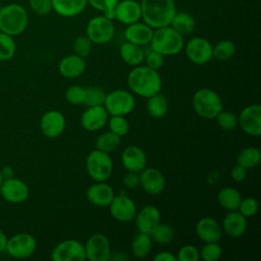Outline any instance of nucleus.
Here are the masks:
<instances>
[{
	"instance_id": "f257e3e1",
	"label": "nucleus",
	"mask_w": 261,
	"mask_h": 261,
	"mask_svg": "<svg viewBox=\"0 0 261 261\" xmlns=\"http://www.w3.org/2000/svg\"><path fill=\"white\" fill-rule=\"evenodd\" d=\"M127 86L136 95L149 98L160 92L162 80L157 70L147 65H137L127 74Z\"/></svg>"
},
{
	"instance_id": "f03ea898",
	"label": "nucleus",
	"mask_w": 261,
	"mask_h": 261,
	"mask_svg": "<svg viewBox=\"0 0 261 261\" xmlns=\"http://www.w3.org/2000/svg\"><path fill=\"white\" fill-rule=\"evenodd\" d=\"M142 18L153 30L170 25L176 13L174 0H142Z\"/></svg>"
},
{
	"instance_id": "7ed1b4c3",
	"label": "nucleus",
	"mask_w": 261,
	"mask_h": 261,
	"mask_svg": "<svg viewBox=\"0 0 261 261\" xmlns=\"http://www.w3.org/2000/svg\"><path fill=\"white\" fill-rule=\"evenodd\" d=\"M29 23V15L23 6L10 3L0 9V32L9 36L22 34Z\"/></svg>"
},
{
	"instance_id": "20e7f679",
	"label": "nucleus",
	"mask_w": 261,
	"mask_h": 261,
	"mask_svg": "<svg viewBox=\"0 0 261 261\" xmlns=\"http://www.w3.org/2000/svg\"><path fill=\"white\" fill-rule=\"evenodd\" d=\"M151 49L163 56L176 55L185 46L184 38L170 25L155 29L150 41Z\"/></svg>"
},
{
	"instance_id": "39448f33",
	"label": "nucleus",
	"mask_w": 261,
	"mask_h": 261,
	"mask_svg": "<svg viewBox=\"0 0 261 261\" xmlns=\"http://www.w3.org/2000/svg\"><path fill=\"white\" fill-rule=\"evenodd\" d=\"M192 105L195 112L205 119H213L223 110L220 96L215 91L208 88L199 89L195 92Z\"/></svg>"
},
{
	"instance_id": "423d86ee",
	"label": "nucleus",
	"mask_w": 261,
	"mask_h": 261,
	"mask_svg": "<svg viewBox=\"0 0 261 261\" xmlns=\"http://www.w3.org/2000/svg\"><path fill=\"white\" fill-rule=\"evenodd\" d=\"M86 169L95 181H106L113 170L112 159L106 152L98 149L93 150L86 158Z\"/></svg>"
},
{
	"instance_id": "0eeeda50",
	"label": "nucleus",
	"mask_w": 261,
	"mask_h": 261,
	"mask_svg": "<svg viewBox=\"0 0 261 261\" xmlns=\"http://www.w3.org/2000/svg\"><path fill=\"white\" fill-rule=\"evenodd\" d=\"M108 115H127L136 106V100L133 94L126 90H114L106 94L103 104Z\"/></svg>"
},
{
	"instance_id": "6e6552de",
	"label": "nucleus",
	"mask_w": 261,
	"mask_h": 261,
	"mask_svg": "<svg viewBox=\"0 0 261 261\" xmlns=\"http://www.w3.org/2000/svg\"><path fill=\"white\" fill-rule=\"evenodd\" d=\"M114 24L104 15L91 18L86 28V36L93 44L103 45L110 42L114 36Z\"/></svg>"
},
{
	"instance_id": "1a4fd4ad",
	"label": "nucleus",
	"mask_w": 261,
	"mask_h": 261,
	"mask_svg": "<svg viewBox=\"0 0 261 261\" xmlns=\"http://www.w3.org/2000/svg\"><path fill=\"white\" fill-rule=\"evenodd\" d=\"M37 248L36 239L27 232H19L7 239L5 251L16 259H25L31 257Z\"/></svg>"
},
{
	"instance_id": "9d476101",
	"label": "nucleus",
	"mask_w": 261,
	"mask_h": 261,
	"mask_svg": "<svg viewBox=\"0 0 261 261\" xmlns=\"http://www.w3.org/2000/svg\"><path fill=\"white\" fill-rule=\"evenodd\" d=\"M51 259L53 261H85V247L76 240L62 241L53 248Z\"/></svg>"
},
{
	"instance_id": "9b49d317",
	"label": "nucleus",
	"mask_w": 261,
	"mask_h": 261,
	"mask_svg": "<svg viewBox=\"0 0 261 261\" xmlns=\"http://www.w3.org/2000/svg\"><path fill=\"white\" fill-rule=\"evenodd\" d=\"M86 259L90 261H108L111 255V246L108 238L103 233L92 234L84 245Z\"/></svg>"
},
{
	"instance_id": "f8f14e48",
	"label": "nucleus",
	"mask_w": 261,
	"mask_h": 261,
	"mask_svg": "<svg viewBox=\"0 0 261 261\" xmlns=\"http://www.w3.org/2000/svg\"><path fill=\"white\" fill-rule=\"evenodd\" d=\"M185 51L189 60L197 65H204L212 59V45L202 37L190 39Z\"/></svg>"
},
{
	"instance_id": "ddd939ff",
	"label": "nucleus",
	"mask_w": 261,
	"mask_h": 261,
	"mask_svg": "<svg viewBox=\"0 0 261 261\" xmlns=\"http://www.w3.org/2000/svg\"><path fill=\"white\" fill-rule=\"evenodd\" d=\"M238 125L249 136L261 135V105L252 104L245 107L238 116Z\"/></svg>"
},
{
	"instance_id": "4468645a",
	"label": "nucleus",
	"mask_w": 261,
	"mask_h": 261,
	"mask_svg": "<svg viewBox=\"0 0 261 261\" xmlns=\"http://www.w3.org/2000/svg\"><path fill=\"white\" fill-rule=\"evenodd\" d=\"M29 193L28 185L14 176L4 179L0 187V194L2 198L12 204L24 202L29 197Z\"/></svg>"
},
{
	"instance_id": "2eb2a0df",
	"label": "nucleus",
	"mask_w": 261,
	"mask_h": 261,
	"mask_svg": "<svg viewBox=\"0 0 261 261\" xmlns=\"http://www.w3.org/2000/svg\"><path fill=\"white\" fill-rule=\"evenodd\" d=\"M108 207L111 216L119 222H129L138 211L135 202L125 195H115Z\"/></svg>"
},
{
	"instance_id": "dca6fc26",
	"label": "nucleus",
	"mask_w": 261,
	"mask_h": 261,
	"mask_svg": "<svg viewBox=\"0 0 261 261\" xmlns=\"http://www.w3.org/2000/svg\"><path fill=\"white\" fill-rule=\"evenodd\" d=\"M140 186L149 195L156 196L165 189V177L163 173L155 167H145L139 174Z\"/></svg>"
},
{
	"instance_id": "f3484780",
	"label": "nucleus",
	"mask_w": 261,
	"mask_h": 261,
	"mask_svg": "<svg viewBox=\"0 0 261 261\" xmlns=\"http://www.w3.org/2000/svg\"><path fill=\"white\" fill-rule=\"evenodd\" d=\"M43 135L49 139L59 137L65 128V117L58 110H50L43 114L40 120Z\"/></svg>"
},
{
	"instance_id": "a211bd4d",
	"label": "nucleus",
	"mask_w": 261,
	"mask_h": 261,
	"mask_svg": "<svg viewBox=\"0 0 261 261\" xmlns=\"http://www.w3.org/2000/svg\"><path fill=\"white\" fill-rule=\"evenodd\" d=\"M134 219L139 232L151 234L155 227L160 223L161 214L157 207L147 205L140 211H137Z\"/></svg>"
},
{
	"instance_id": "6ab92c4d",
	"label": "nucleus",
	"mask_w": 261,
	"mask_h": 261,
	"mask_svg": "<svg viewBox=\"0 0 261 261\" xmlns=\"http://www.w3.org/2000/svg\"><path fill=\"white\" fill-rule=\"evenodd\" d=\"M108 120V113L103 105L88 107L81 116V125L88 132L101 129Z\"/></svg>"
},
{
	"instance_id": "aec40b11",
	"label": "nucleus",
	"mask_w": 261,
	"mask_h": 261,
	"mask_svg": "<svg viewBox=\"0 0 261 261\" xmlns=\"http://www.w3.org/2000/svg\"><path fill=\"white\" fill-rule=\"evenodd\" d=\"M121 162L127 171L140 173L147 166V156L143 149L136 145H130L122 151Z\"/></svg>"
},
{
	"instance_id": "412c9836",
	"label": "nucleus",
	"mask_w": 261,
	"mask_h": 261,
	"mask_svg": "<svg viewBox=\"0 0 261 261\" xmlns=\"http://www.w3.org/2000/svg\"><path fill=\"white\" fill-rule=\"evenodd\" d=\"M114 196L113 189L105 181H96L86 192L88 201L97 207H108Z\"/></svg>"
},
{
	"instance_id": "4be33fe9",
	"label": "nucleus",
	"mask_w": 261,
	"mask_h": 261,
	"mask_svg": "<svg viewBox=\"0 0 261 261\" xmlns=\"http://www.w3.org/2000/svg\"><path fill=\"white\" fill-rule=\"evenodd\" d=\"M114 18L126 25L139 21L142 18L141 4L136 0L118 1L114 10Z\"/></svg>"
},
{
	"instance_id": "5701e85b",
	"label": "nucleus",
	"mask_w": 261,
	"mask_h": 261,
	"mask_svg": "<svg viewBox=\"0 0 261 261\" xmlns=\"http://www.w3.org/2000/svg\"><path fill=\"white\" fill-rule=\"evenodd\" d=\"M196 233L204 243L219 242L222 237V228L219 222L212 217H203L196 223Z\"/></svg>"
},
{
	"instance_id": "b1692460",
	"label": "nucleus",
	"mask_w": 261,
	"mask_h": 261,
	"mask_svg": "<svg viewBox=\"0 0 261 261\" xmlns=\"http://www.w3.org/2000/svg\"><path fill=\"white\" fill-rule=\"evenodd\" d=\"M221 228L228 237L239 239L247 229V218L238 210L228 211L222 220Z\"/></svg>"
},
{
	"instance_id": "393cba45",
	"label": "nucleus",
	"mask_w": 261,
	"mask_h": 261,
	"mask_svg": "<svg viewBox=\"0 0 261 261\" xmlns=\"http://www.w3.org/2000/svg\"><path fill=\"white\" fill-rule=\"evenodd\" d=\"M153 31L154 30L145 22L136 21L134 23L127 24V27L124 30V38L126 42L139 46H145L150 44Z\"/></svg>"
},
{
	"instance_id": "a878e982",
	"label": "nucleus",
	"mask_w": 261,
	"mask_h": 261,
	"mask_svg": "<svg viewBox=\"0 0 261 261\" xmlns=\"http://www.w3.org/2000/svg\"><path fill=\"white\" fill-rule=\"evenodd\" d=\"M58 70L64 77L75 79L85 72L86 62L83 57L75 54L67 55L59 61Z\"/></svg>"
},
{
	"instance_id": "bb28decb",
	"label": "nucleus",
	"mask_w": 261,
	"mask_h": 261,
	"mask_svg": "<svg viewBox=\"0 0 261 261\" xmlns=\"http://www.w3.org/2000/svg\"><path fill=\"white\" fill-rule=\"evenodd\" d=\"M53 10L60 16L73 17L84 11L88 0H51Z\"/></svg>"
},
{
	"instance_id": "cd10ccee",
	"label": "nucleus",
	"mask_w": 261,
	"mask_h": 261,
	"mask_svg": "<svg viewBox=\"0 0 261 261\" xmlns=\"http://www.w3.org/2000/svg\"><path fill=\"white\" fill-rule=\"evenodd\" d=\"M242 199L243 198L241 193L232 187L222 188L217 195V201L219 205L226 211L238 210Z\"/></svg>"
},
{
	"instance_id": "c85d7f7f",
	"label": "nucleus",
	"mask_w": 261,
	"mask_h": 261,
	"mask_svg": "<svg viewBox=\"0 0 261 261\" xmlns=\"http://www.w3.org/2000/svg\"><path fill=\"white\" fill-rule=\"evenodd\" d=\"M119 54L121 59L128 65L132 66H137L140 65L143 60L145 53L142 49V46L125 42L121 45L119 49Z\"/></svg>"
},
{
	"instance_id": "c756f323",
	"label": "nucleus",
	"mask_w": 261,
	"mask_h": 261,
	"mask_svg": "<svg viewBox=\"0 0 261 261\" xmlns=\"http://www.w3.org/2000/svg\"><path fill=\"white\" fill-rule=\"evenodd\" d=\"M153 241L150 234L139 232L130 244V250L136 258L142 259L147 257L152 250Z\"/></svg>"
},
{
	"instance_id": "7c9ffc66",
	"label": "nucleus",
	"mask_w": 261,
	"mask_h": 261,
	"mask_svg": "<svg viewBox=\"0 0 261 261\" xmlns=\"http://www.w3.org/2000/svg\"><path fill=\"white\" fill-rule=\"evenodd\" d=\"M170 27L181 36H186L195 30L196 21L194 17L187 12H176L170 22Z\"/></svg>"
},
{
	"instance_id": "2f4dec72",
	"label": "nucleus",
	"mask_w": 261,
	"mask_h": 261,
	"mask_svg": "<svg viewBox=\"0 0 261 261\" xmlns=\"http://www.w3.org/2000/svg\"><path fill=\"white\" fill-rule=\"evenodd\" d=\"M261 160V152L256 147H247L240 151L237 156V164L246 169L256 167Z\"/></svg>"
},
{
	"instance_id": "473e14b6",
	"label": "nucleus",
	"mask_w": 261,
	"mask_h": 261,
	"mask_svg": "<svg viewBox=\"0 0 261 261\" xmlns=\"http://www.w3.org/2000/svg\"><path fill=\"white\" fill-rule=\"evenodd\" d=\"M147 110L153 118L163 117L168 110V103L166 98L160 93L149 97L147 101Z\"/></svg>"
},
{
	"instance_id": "72a5a7b5",
	"label": "nucleus",
	"mask_w": 261,
	"mask_h": 261,
	"mask_svg": "<svg viewBox=\"0 0 261 261\" xmlns=\"http://www.w3.org/2000/svg\"><path fill=\"white\" fill-rule=\"evenodd\" d=\"M119 145H120V137L113 134L110 130L99 135L95 142L96 149L106 153L116 150Z\"/></svg>"
},
{
	"instance_id": "f704fd0d",
	"label": "nucleus",
	"mask_w": 261,
	"mask_h": 261,
	"mask_svg": "<svg viewBox=\"0 0 261 261\" xmlns=\"http://www.w3.org/2000/svg\"><path fill=\"white\" fill-rule=\"evenodd\" d=\"M236 44L230 40H222L212 47V58L218 61H225L231 58L236 53Z\"/></svg>"
},
{
	"instance_id": "c9c22d12",
	"label": "nucleus",
	"mask_w": 261,
	"mask_h": 261,
	"mask_svg": "<svg viewBox=\"0 0 261 261\" xmlns=\"http://www.w3.org/2000/svg\"><path fill=\"white\" fill-rule=\"evenodd\" d=\"M153 242L159 245H167L174 238L173 228L167 223H159L150 234Z\"/></svg>"
},
{
	"instance_id": "e433bc0d",
	"label": "nucleus",
	"mask_w": 261,
	"mask_h": 261,
	"mask_svg": "<svg viewBox=\"0 0 261 261\" xmlns=\"http://www.w3.org/2000/svg\"><path fill=\"white\" fill-rule=\"evenodd\" d=\"M16 51V45L12 36L0 32V61L10 60Z\"/></svg>"
},
{
	"instance_id": "4c0bfd02",
	"label": "nucleus",
	"mask_w": 261,
	"mask_h": 261,
	"mask_svg": "<svg viewBox=\"0 0 261 261\" xmlns=\"http://www.w3.org/2000/svg\"><path fill=\"white\" fill-rule=\"evenodd\" d=\"M85 90H86V95H85L84 104H86L88 107L101 106L104 104L106 93L104 92L103 89H101L100 87L92 86V87L85 88Z\"/></svg>"
},
{
	"instance_id": "58836bf2",
	"label": "nucleus",
	"mask_w": 261,
	"mask_h": 261,
	"mask_svg": "<svg viewBox=\"0 0 261 261\" xmlns=\"http://www.w3.org/2000/svg\"><path fill=\"white\" fill-rule=\"evenodd\" d=\"M200 259L204 261H217L222 255V248L218 242L205 243L199 251Z\"/></svg>"
},
{
	"instance_id": "ea45409f",
	"label": "nucleus",
	"mask_w": 261,
	"mask_h": 261,
	"mask_svg": "<svg viewBox=\"0 0 261 261\" xmlns=\"http://www.w3.org/2000/svg\"><path fill=\"white\" fill-rule=\"evenodd\" d=\"M119 0H88V3L95 9L103 12L107 18L114 19V10Z\"/></svg>"
},
{
	"instance_id": "a19ab883",
	"label": "nucleus",
	"mask_w": 261,
	"mask_h": 261,
	"mask_svg": "<svg viewBox=\"0 0 261 261\" xmlns=\"http://www.w3.org/2000/svg\"><path fill=\"white\" fill-rule=\"evenodd\" d=\"M107 121L109 130L119 137L125 136L129 129V124L123 115H112Z\"/></svg>"
},
{
	"instance_id": "79ce46f5",
	"label": "nucleus",
	"mask_w": 261,
	"mask_h": 261,
	"mask_svg": "<svg viewBox=\"0 0 261 261\" xmlns=\"http://www.w3.org/2000/svg\"><path fill=\"white\" fill-rule=\"evenodd\" d=\"M217 124L223 130H233L238 126V116L231 111L221 110L215 117Z\"/></svg>"
},
{
	"instance_id": "37998d69",
	"label": "nucleus",
	"mask_w": 261,
	"mask_h": 261,
	"mask_svg": "<svg viewBox=\"0 0 261 261\" xmlns=\"http://www.w3.org/2000/svg\"><path fill=\"white\" fill-rule=\"evenodd\" d=\"M92 42L87 36H79L73 41L74 54L80 57H87L92 51Z\"/></svg>"
},
{
	"instance_id": "c03bdc74",
	"label": "nucleus",
	"mask_w": 261,
	"mask_h": 261,
	"mask_svg": "<svg viewBox=\"0 0 261 261\" xmlns=\"http://www.w3.org/2000/svg\"><path fill=\"white\" fill-rule=\"evenodd\" d=\"M85 95L86 90L81 86H70L65 91V99L71 105L84 104Z\"/></svg>"
},
{
	"instance_id": "a18cd8bd",
	"label": "nucleus",
	"mask_w": 261,
	"mask_h": 261,
	"mask_svg": "<svg viewBox=\"0 0 261 261\" xmlns=\"http://www.w3.org/2000/svg\"><path fill=\"white\" fill-rule=\"evenodd\" d=\"M238 211L243 214L246 218L253 217L258 212V202L256 199L252 197H248L245 199H242Z\"/></svg>"
},
{
	"instance_id": "49530a36",
	"label": "nucleus",
	"mask_w": 261,
	"mask_h": 261,
	"mask_svg": "<svg viewBox=\"0 0 261 261\" xmlns=\"http://www.w3.org/2000/svg\"><path fill=\"white\" fill-rule=\"evenodd\" d=\"M199 259V250L193 245L182 246L176 255L177 261H198Z\"/></svg>"
},
{
	"instance_id": "de8ad7c7",
	"label": "nucleus",
	"mask_w": 261,
	"mask_h": 261,
	"mask_svg": "<svg viewBox=\"0 0 261 261\" xmlns=\"http://www.w3.org/2000/svg\"><path fill=\"white\" fill-rule=\"evenodd\" d=\"M31 9L38 15H48L52 10L51 0H29Z\"/></svg>"
},
{
	"instance_id": "09e8293b",
	"label": "nucleus",
	"mask_w": 261,
	"mask_h": 261,
	"mask_svg": "<svg viewBox=\"0 0 261 261\" xmlns=\"http://www.w3.org/2000/svg\"><path fill=\"white\" fill-rule=\"evenodd\" d=\"M144 58L146 60V65L155 70L161 68L164 63V56L152 49L144 56Z\"/></svg>"
},
{
	"instance_id": "8fccbe9b",
	"label": "nucleus",
	"mask_w": 261,
	"mask_h": 261,
	"mask_svg": "<svg viewBox=\"0 0 261 261\" xmlns=\"http://www.w3.org/2000/svg\"><path fill=\"white\" fill-rule=\"evenodd\" d=\"M122 182L125 188L127 189H136L140 185V176L139 173L128 171L122 179Z\"/></svg>"
},
{
	"instance_id": "3c124183",
	"label": "nucleus",
	"mask_w": 261,
	"mask_h": 261,
	"mask_svg": "<svg viewBox=\"0 0 261 261\" xmlns=\"http://www.w3.org/2000/svg\"><path fill=\"white\" fill-rule=\"evenodd\" d=\"M230 176L231 178L237 181V182H241L243 181L246 176H247V169L244 168L243 166L237 164L236 166H233L230 170Z\"/></svg>"
},
{
	"instance_id": "603ef678",
	"label": "nucleus",
	"mask_w": 261,
	"mask_h": 261,
	"mask_svg": "<svg viewBox=\"0 0 261 261\" xmlns=\"http://www.w3.org/2000/svg\"><path fill=\"white\" fill-rule=\"evenodd\" d=\"M154 261H177L176 256L167 251H162L154 256Z\"/></svg>"
},
{
	"instance_id": "864d4df0",
	"label": "nucleus",
	"mask_w": 261,
	"mask_h": 261,
	"mask_svg": "<svg viewBox=\"0 0 261 261\" xmlns=\"http://www.w3.org/2000/svg\"><path fill=\"white\" fill-rule=\"evenodd\" d=\"M1 174H2V177L3 179H7V178H10V177H13L14 176V171H13V168L9 165H6L4 167H2V169L0 170Z\"/></svg>"
},
{
	"instance_id": "5fc2aeb1",
	"label": "nucleus",
	"mask_w": 261,
	"mask_h": 261,
	"mask_svg": "<svg viewBox=\"0 0 261 261\" xmlns=\"http://www.w3.org/2000/svg\"><path fill=\"white\" fill-rule=\"evenodd\" d=\"M6 244H7V237H6V234L0 229V253H2V252L5 251Z\"/></svg>"
},
{
	"instance_id": "6e6d98bb",
	"label": "nucleus",
	"mask_w": 261,
	"mask_h": 261,
	"mask_svg": "<svg viewBox=\"0 0 261 261\" xmlns=\"http://www.w3.org/2000/svg\"><path fill=\"white\" fill-rule=\"evenodd\" d=\"M127 258H128V257H127V256H124L123 252H122V253H121V252H115L114 256L110 255L109 260H118V261H121V260H126Z\"/></svg>"
},
{
	"instance_id": "4d7b16f0",
	"label": "nucleus",
	"mask_w": 261,
	"mask_h": 261,
	"mask_svg": "<svg viewBox=\"0 0 261 261\" xmlns=\"http://www.w3.org/2000/svg\"><path fill=\"white\" fill-rule=\"evenodd\" d=\"M3 177H2V174H1V172H0V187H1V185H2V182H3Z\"/></svg>"
},
{
	"instance_id": "13d9d810",
	"label": "nucleus",
	"mask_w": 261,
	"mask_h": 261,
	"mask_svg": "<svg viewBox=\"0 0 261 261\" xmlns=\"http://www.w3.org/2000/svg\"><path fill=\"white\" fill-rule=\"evenodd\" d=\"M2 8V4H1V1H0V9Z\"/></svg>"
}]
</instances>
